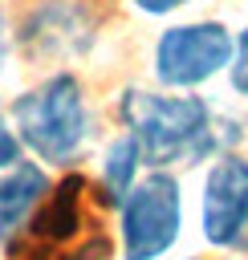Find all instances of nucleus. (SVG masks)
Masks as SVG:
<instances>
[{
	"instance_id": "obj_5",
	"label": "nucleus",
	"mask_w": 248,
	"mask_h": 260,
	"mask_svg": "<svg viewBox=\"0 0 248 260\" xmlns=\"http://www.w3.org/2000/svg\"><path fill=\"white\" fill-rule=\"evenodd\" d=\"M203 240L228 252L248 248V158L220 154L203 183Z\"/></svg>"
},
{
	"instance_id": "obj_10",
	"label": "nucleus",
	"mask_w": 248,
	"mask_h": 260,
	"mask_svg": "<svg viewBox=\"0 0 248 260\" xmlns=\"http://www.w3.org/2000/svg\"><path fill=\"white\" fill-rule=\"evenodd\" d=\"M187 0H134V8H142V12H150V16H167V12H175V8H183Z\"/></svg>"
},
{
	"instance_id": "obj_7",
	"label": "nucleus",
	"mask_w": 248,
	"mask_h": 260,
	"mask_svg": "<svg viewBox=\"0 0 248 260\" xmlns=\"http://www.w3.org/2000/svg\"><path fill=\"white\" fill-rule=\"evenodd\" d=\"M138 162H142V154H138V146H134V138H130V134H122V138L106 150L102 183H106V195H110L114 203H122V199L130 195L134 175H138Z\"/></svg>"
},
{
	"instance_id": "obj_4",
	"label": "nucleus",
	"mask_w": 248,
	"mask_h": 260,
	"mask_svg": "<svg viewBox=\"0 0 248 260\" xmlns=\"http://www.w3.org/2000/svg\"><path fill=\"white\" fill-rule=\"evenodd\" d=\"M232 32L215 20H195V24H175L159 37L154 45V73L171 89H191L215 77L220 69L232 65Z\"/></svg>"
},
{
	"instance_id": "obj_3",
	"label": "nucleus",
	"mask_w": 248,
	"mask_h": 260,
	"mask_svg": "<svg viewBox=\"0 0 248 260\" xmlns=\"http://www.w3.org/2000/svg\"><path fill=\"white\" fill-rule=\"evenodd\" d=\"M118 207H122V260H159L179 240L183 199L179 183L167 171H154L142 183H134Z\"/></svg>"
},
{
	"instance_id": "obj_8",
	"label": "nucleus",
	"mask_w": 248,
	"mask_h": 260,
	"mask_svg": "<svg viewBox=\"0 0 248 260\" xmlns=\"http://www.w3.org/2000/svg\"><path fill=\"white\" fill-rule=\"evenodd\" d=\"M228 77H232V89L248 98V28L236 37V49H232V65H228Z\"/></svg>"
},
{
	"instance_id": "obj_1",
	"label": "nucleus",
	"mask_w": 248,
	"mask_h": 260,
	"mask_svg": "<svg viewBox=\"0 0 248 260\" xmlns=\"http://www.w3.org/2000/svg\"><path fill=\"white\" fill-rule=\"evenodd\" d=\"M118 118L126 134L134 138L142 162L154 171L175 167V162H199L215 154L220 142V122L203 98H175V93H150V89H126L118 98Z\"/></svg>"
},
{
	"instance_id": "obj_6",
	"label": "nucleus",
	"mask_w": 248,
	"mask_h": 260,
	"mask_svg": "<svg viewBox=\"0 0 248 260\" xmlns=\"http://www.w3.org/2000/svg\"><path fill=\"white\" fill-rule=\"evenodd\" d=\"M45 199H49V175L37 162L8 167L0 175V244H12L33 223Z\"/></svg>"
},
{
	"instance_id": "obj_9",
	"label": "nucleus",
	"mask_w": 248,
	"mask_h": 260,
	"mask_svg": "<svg viewBox=\"0 0 248 260\" xmlns=\"http://www.w3.org/2000/svg\"><path fill=\"white\" fill-rule=\"evenodd\" d=\"M20 162V138L12 134V126L4 122V114H0V171H8V167H16Z\"/></svg>"
},
{
	"instance_id": "obj_2",
	"label": "nucleus",
	"mask_w": 248,
	"mask_h": 260,
	"mask_svg": "<svg viewBox=\"0 0 248 260\" xmlns=\"http://www.w3.org/2000/svg\"><path fill=\"white\" fill-rule=\"evenodd\" d=\"M16 138L41 162H69L89 138V106L73 73H53L12 102Z\"/></svg>"
},
{
	"instance_id": "obj_11",
	"label": "nucleus",
	"mask_w": 248,
	"mask_h": 260,
	"mask_svg": "<svg viewBox=\"0 0 248 260\" xmlns=\"http://www.w3.org/2000/svg\"><path fill=\"white\" fill-rule=\"evenodd\" d=\"M4 61H8V32H4V20H0V73H4Z\"/></svg>"
}]
</instances>
